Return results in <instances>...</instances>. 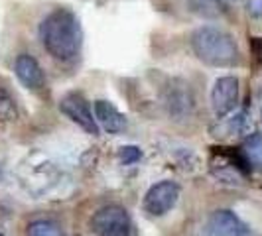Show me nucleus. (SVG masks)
I'll return each instance as SVG.
<instances>
[{"label": "nucleus", "instance_id": "obj_1", "mask_svg": "<svg viewBox=\"0 0 262 236\" xmlns=\"http://www.w3.org/2000/svg\"><path fill=\"white\" fill-rule=\"evenodd\" d=\"M39 41L55 61L69 63L77 59L83 34L77 16L67 8H55L39 22Z\"/></svg>", "mask_w": 262, "mask_h": 236}, {"label": "nucleus", "instance_id": "obj_2", "mask_svg": "<svg viewBox=\"0 0 262 236\" xmlns=\"http://www.w3.org/2000/svg\"><path fill=\"white\" fill-rule=\"evenodd\" d=\"M191 50L211 67H235L241 61L236 39L217 26H201L191 34Z\"/></svg>", "mask_w": 262, "mask_h": 236}, {"label": "nucleus", "instance_id": "obj_3", "mask_svg": "<svg viewBox=\"0 0 262 236\" xmlns=\"http://www.w3.org/2000/svg\"><path fill=\"white\" fill-rule=\"evenodd\" d=\"M128 210L120 205H106L99 209L91 219L95 236H134Z\"/></svg>", "mask_w": 262, "mask_h": 236}, {"label": "nucleus", "instance_id": "obj_4", "mask_svg": "<svg viewBox=\"0 0 262 236\" xmlns=\"http://www.w3.org/2000/svg\"><path fill=\"white\" fill-rule=\"evenodd\" d=\"M245 166H250V163L247 161V157L243 156V152L231 154V152H225L223 148L213 150L209 159L211 173L221 183L227 185H241L245 181V171H247Z\"/></svg>", "mask_w": 262, "mask_h": 236}, {"label": "nucleus", "instance_id": "obj_5", "mask_svg": "<svg viewBox=\"0 0 262 236\" xmlns=\"http://www.w3.org/2000/svg\"><path fill=\"white\" fill-rule=\"evenodd\" d=\"M178 199H180V185L170 179H164L146 191L142 207L150 217H164L176 207Z\"/></svg>", "mask_w": 262, "mask_h": 236}, {"label": "nucleus", "instance_id": "obj_6", "mask_svg": "<svg viewBox=\"0 0 262 236\" xmlns=\"http://www.w3.org/2000/svg\"><path fill=\"white\" fill-rule=\"evenodd\" d=\"M59 110L66 114L71 122H75L79 128L91 134V136H99V124L95 112L91 110V106L87 103V99L81 92H67L66 97L59 101Z\"/></svg>", "mask_w": 262, "mask_h": 236}, {"label": "nucleus", "instance_id": "obj_7", "mask_svg": "<svg viewBox=\"0 0 262 236\" xmlns=\"http://www.w3.org/2000/svg\"><path fill=\"white\" fill-rule=\"evenodd\" d=\"M205 236H254L249 224L231 209H217L205 223Z\"/></svg>", "mask_w": 262, "mask_h": 236}, {"label": "nucleus", "instance_id": "obj_8", "mask_svg": "<svg viewBox=\"0 0 262 236\" xmlns=\"http://www.w3.org/2000/svg\"><path fill=\"white\" fill-rule=\"evenodd\" d=\"M238 105V79L233 75H225L215 81L211 89V106L217 118L231 114Z\"/></svg>", "mask_w": 262, "mask_h": 236}, {"label": "nucleus", "instance_id": "obj_9", "mask_svg": "<svg viewBox=\"0 0 262 236\" xmlns=\"http://www.w3.org/2000/svg\"><path fill=\"white\" fill-rule=\"evenodd\" d=\"M164 105L168 108L170 116L178 118V120L189 116L195 106V99L191 95L189 85H185L182 81H171L164 95Z\"/></svg>", "mask_w": 262, "mask_h": 236}, {"label": "nucleus", "instance_id": "obj_10", "mask_svg": "<svg viewBox=\"0 0 262 236\" xmlns=\"http://www.w3.org/2000/svg\"><path fill=\"white\" fill-rule=\"evenodd\" d=\"M14 73L18 81L30 91H41L46 87V75L38 59L30 53H20L14 61Z\"/></svg>", "mask_w": 262, "mask_h": 236}, {"label": "nucleus", "instance_id": "obj_11", "mask_svg": "<svg viewBox=\"0 0 262 236\" xmlns=\"http://www.w3.org/2000/svg\"><path fill=\"white\" fill-rule=\"evenodd\" d=\"M93 112H95L99 128L106 130L108 134H118V132H122L126 128V118H124V114L111 101H103V99L101 101H95Z\"/></svg>", "mask_w": 262, "mask_h": 236}, {"label": "nucleus", "instance_id": "obj_12", "mask_svg": "<svg viewBox=\"0 0 262 236\" xmlns=\"http://www.w3.org/2000/svg\"><path fill=\"white\" fill-rule=\"evenodd\" d=\"M189 10L201 18H221L227 14L223 0H187Z\"/></svg>", "mask_w": 262, "mask_h": 236}, {"label": "nucleus", "instance_id": "obj_13", "mask_svg": "<svg viewBox=\"0 0 262 236\" xmlns=\"http://www.w3.org/2000/svg\"><path fill=\"white\" fill-rule=\"evenodd\" d=\"M243 156L247 157L250 166L254 168H262V134H250L243 142Z\"/></svg>", "mask_w": 262, "mask_h": 236}, {"label": "nucleus", "instance_id": "obj_14", "mask_svg": "<svg viewBox=\"0 0 262 236\" xmlns=\"http://www.w3.org/2000/svg\"><path fill=\"white\" fill-rule=\"evenodd\" d=\"M26 236H66L61 224L52 219H36L28 224Z\"/></svg>", "mask_w": 262, "mask_h": 236}, {"label": "nucleus", "instance_id": "obj_15", "mask_svg": "<svg viewBox=\"0 0 262 236\" xmlns=\"http://www.w3.org/2000/svg\"><path fill=\"white\" fill-rule=\"evenodd\" d=\"M18 118V105L10 91L0 85V122H12Z\"/></svg>", "mask_w": 262, "mask_h": 236}, {"label": "nucleus", "instance_id": "obj_16", "mask_svg": "<svg viewBox=\"0 0 262 236\" xmlns=\"http://www.w3.org/2000/svg\"><path fill=\"white\" fill-rule=\"evenodd\" d=\"M118 156H120V161H122L124 166H130V163H136V161L142 157V152H140V148H136V146H122L120 152H118Z\"/></svg>", "mask_w": 262, "mask_h": 236}, {"label": "nucleus", "instance_id": "obj_17", "mask_svg": "<svg viewBox=\"0 0 262 236\" xmlns=\"http://www.w3.org/2000/svg\"><path fill=\"white\" fill-rule=\"evenodd\" d=\"M0 236H4V234H2V232H0Z\"/></svg>", "mask_w": 262, "mask_h": 236}]
</instances>
